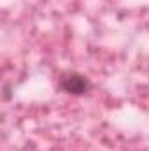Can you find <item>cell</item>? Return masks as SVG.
<instances>
[{"label":"cell","instance_id":"1","mask_svg":"<svg viewBox=\"0 0 149 151\" xmlns=\"http://www.w3.org/2000/svg\"><path fill=\"white\" fill-rule=\"evenodd\" d=\"M90 86H91L90 81L77 72H67L60 77V88L72 95H84L90 90Z\"/></svg>","mask_w":149,"mask_h":151}]
</instances>
